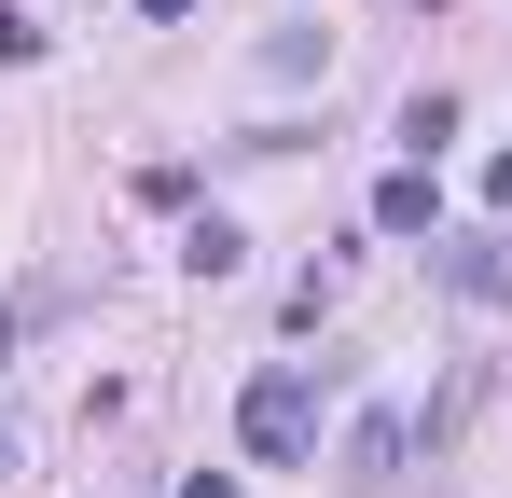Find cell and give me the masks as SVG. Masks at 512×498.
<instances>
[{
	"instance_id": "cell-9",
	"label": "cell",
	"mask_w": 512,
	"mask_h": 498,
	"mask_svg": "<svg viewBox=\"0 0 512 498\" xmlns=\"http://www.w3.org/2000/svg\"><path fill=\"white\" fill-rule=\"evenodd\" d=\"M0 457H14V443H0Z\"/></svg>"
},
{
	"instance_id": "cell-8",
	"label": "cell",
	"mask_w": 512,
	"mask_h": 498,
	"mask_svg": "<svg viewBox=\"0 0 512 498\" xmlns=\"http://www.w3.org/2000/svg\"><path fill=\"white\" fill-rule=\"evenodd\" d=\"M139 14H153V28H180V14H194V0H139Z\"/></svg>"
},
{
	"instance_id": "cell-7",
	"label": "cell",
	"mask_w": 512,
	"mask_h": 498,
	"mask_svg": "<svg viewBox=\"0 0 512 498\" xmlns=\"http://www.w3.org/2000/svg\"><path fill=\"white\" fill-rule=\"evenodd\" d=\"M485 208H512V153H499V166H485Z\"/></svg>"
},
{
	"instance_id": "cell-6",
	"label": "cell",
	"mask_w": 512,
	"mask_h": 498,
	"mask_svg": "<svg viewBox=\"0 0 512 498\" xmlns=\"http://www.w3.org/2000/svg\"><path fill=\"white\" fill-rule=\"evenodd\" d=\"M180 498H236V471H194V485H180Z\"/></svg>"
},
{
	"instance_id": "cell-1",
	"label": "cell",
	"mask_w": 512,
	"mask_h": 498,
	"mask_svg": "<svg viewBox=\"0 0 512 498\" xmlns=\"http://www.w3.org/2000/svg\"><path fill=\"white\" fill-rule=\"evenodd\" d=\"M319 402H333V374L263 360V374H250V402H236V443H250V457H305V443H319Z\"/></svg>"
},
{
	"instance_id": "cell-5",
	"label": "cell",
	"mask_w": 512,
	"mask_h": 498,
	"mask_svg": "<svg viewBox=\"0 0 512 498\" xmlns=\"http://www.w3.org/2000/svg\"><path fill=\"white\" fill-rule=\"evenodd\" d=\"M443 139H457V97H416V111H402V166H429Z\"/></svg>"
},
{
	"instance_id": "cell-4",
	"label": "cell",
	"mask_w": 512,
	"mask_h": 498,
	"mask_svg": "<svg viewBox=\"0 0 512 498\" xmlns=\"http://www.w3.org/2000/svg\"><path fill=\"white\" fill-rule=\"evenodd\" d=\"M402 443H416L402 415H360V429H346V471H360V485H388V471H402Z\"/></svg>"
},
{
	"instance_id": "cell-3",
	"label": "cell",
	"mask_w": 512,
	"mask_h": 498,
	"mask_svg": "<svg viewBox=\"0 0 512 498\" xmlns=\"http://www.w3.org/2000/svg\"><path fill=\"white\" fill-rule=\"evenodd\" d=\"M429 208H443L429 166H388V180H374V222H388V236H429Z\"/></svg>"
},
{
	"instance_id": "cell-2",
	"label": "cell",
	"mask_w": 512,
	"mask_h": 498,
	"mask_svg": "<svg viewBox=\"0 0 512 498\" xmlns=\"http://www.w3.org/2000/svg\"><path fill=\"white\" fill-rule=\"evenodd\" d=\"M443 291H471V305H512V222H485V236L443 249Z\"/></svg>"
}]
</instances>
